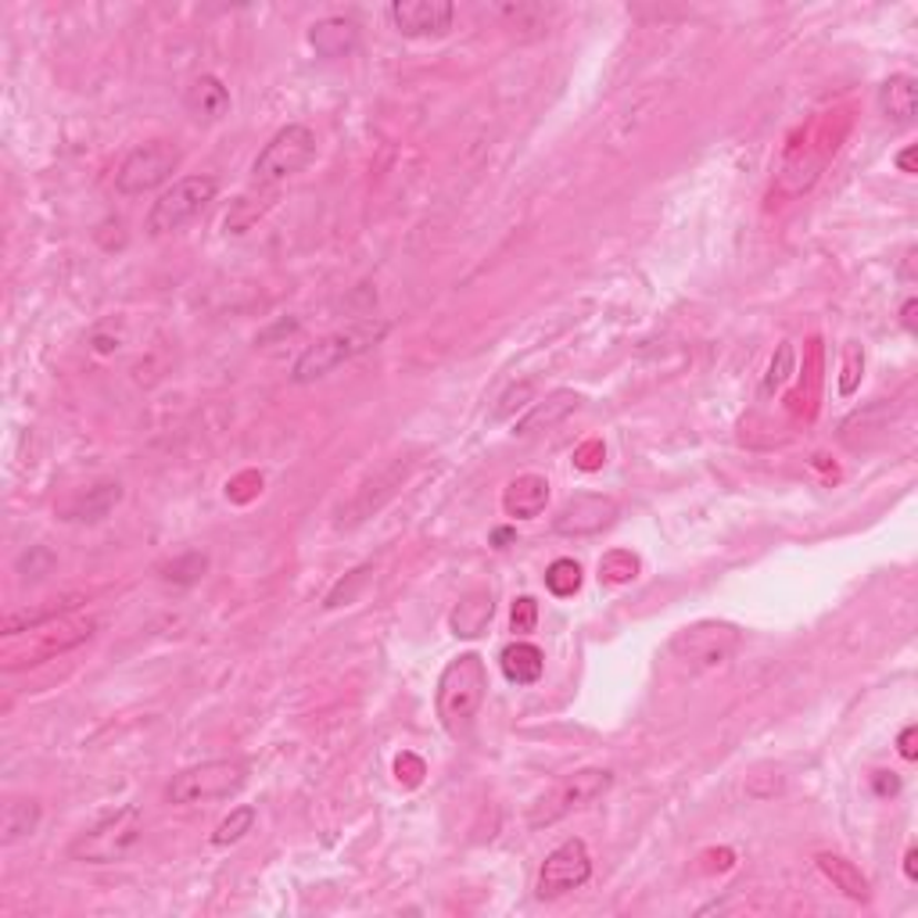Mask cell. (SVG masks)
Listing matches in <instances>:
<instances>
[{
  "instance_id": "cell-20",
  "label": "cell",
  "mask_w": 918,
  "mask_h": 918,
  "mask_svg": "<svg viewBox=\"0 0 918 918\" xmlns=\"http://www.w3.org/2000/svg\"><path fill=\"white\" fill-rule=\"evenodd\" d=\"M578 406H581V395H574V391H553L545 402L534 406L528 417L517 420V435H534V431H542V427L549 431V427H557Z\"/></svg>"
},
{
  "instance_id": "cell-32",
  "label": "cell",
  "mask_w": 918,
  "mask_h": 918,
  "mask_svg": "<svg viewBox=\"0 0 918 918\" xmlns=\"http://www.w3.org/2000/svg\"><path fill=\"white\" fill-rule=\"evenodd\" d=\"M395 772H399V778H406V786H417L424 778V761L406 754V757H399V764H395Z\"/></svg>"
},
{
  "instance_id": "cell-1",
  "label": "cell",
  "mask_w": 918,
  "mask_h": 918,
  "mask_svg": "<svg viewBox=\"0 0 918 918\" xmlns=\"http://www.w3.org/2000/svg\"><path fill=\"white\" fill-rule=\"evenodd\" d=\"M488 696V667L478 653H463L449 661L438 679V717L452 740H467Z\"/></svg>"
},
{
  "instance_id": "cell-34",
  "label": "cell",
  "mask_w": 918,
  "mask_h": 918,
  "mask_svg": "<svg viewBox=\"0 0 918 918\" xmlns=\"http://www.w3.org/2000/svg\"><path fill=\"white\" fill-rule=\"evenodd\" d=\"M915 740H918V728H915V725H908L905 732H900V757H905V761H915V757H918Z\"/></svg>"
},
{
  "instance_id": "cell-22",
  "label": "cell",
  "mask_w": 918,
  "mask_h": 918,
  "mask_svg": "<svg viewBox=\"0 0 918 918\" xmlns=\"http://www.w3.org/2000/svg\"><path fill=\"white\" fill-rule=\"evenodd\" d=\"M75 606H80V595H65V600H51V606H43V610H19V614H8L4 618V635L40 632L43 624L65 618L69 610H75Z\"/></svg>"
},
{
  "instance_id": "cell-14",
  "label": "cell",
  "mask_w": 918,
  "mask_h": 918,
  "mask_svg": "<svg viewBox=\"0 0 918 918\" xmlns=\"http://www.w3.org/2000/svg\"><path fill=\"white\" fill-rule=\"evenodd\" d=\"M549 502V481L542 473H520L507 484V492H502V510L517 520H531L545 510Z\"/></svg>"
},
{
  "instance_id": "cell-31",
  "label": "cell",
  "mask_w": 918,
  "mask_h": 918,
  "mask_svg": "<svg viewBox=\"0 0 918 918\" xmlns=\"http://www.w3.org/2000/svg\"><path fill=\"white\" fill-rule=\"evenodd\" d=\"M789 370H793V345H783L778 348V359L772 363V370H768V380H764V391L783 388L789 380Z\"/></svg>"
},
{
  "instance_id": "cell-7",
  "label": "cell",
  "mask_w": 918,
  "mask_h": 918,
  "mask_svg": "<svg viewBox=\"0 0 918 918\" xmlns=\"http://www.w3.org/2000/svg\"><path fill=\"white\" fill-rule=\"evenodd\" d=\"M610 783H614V772H606V768H581V772L568 775L560 786H553L539 804L531 807V815H528L531 829L553 825L560 818H568L571 810L585 807L592 800H600L603 793L610 789Z\"/></svg>"
},
{
  "instance_id": "cell-13",
  "label": "cell",
  "mask_w": 918,
  "mask_h": 918,
  "mask_svg": "<svg viewBox=\"0 0 918 918\" xmlns=\"http://www.w3.org/2000/svg\"><path fill=\"white\" fill-rule=\"evenodd\" d=\"M183 104H187L194 122H205L208 126V122H220L223 115H230V90L216 75H197V80H191L187 94H183Z\"/></svg>"
},
{
  "instance_id": "cell-30",
  "label": "cell",
  "mask_w": 918,
  "mask_h": 918,
  "mask_svg": "<svg viewBox=\"0 0 918 918\" xmlns=\"http://www.w3.org/2000/svg\"><path fill=\"white\" fill-rule=\"evenodd\" d=\"M534 624H539V603H534L531 595H520V600L513 603L510 629L517 635H528V632H534Z\"/></svg>"
},
{
  "instance_id": "cell-11",
  "label": "cell",
  "mask_w": 918,
  "mask_h": 918,
  "mask_svg": "<svg viewBox=\"0 0 918 918\" xmlns=\"http://www.w3.org/2000/svg\"><path fill=\"white\" fill-rule=\"evenodd\" d=\"M618 520V502L610 496H595V492H578L560 507V513L553 517V531L568 534V539H589V534H600Z\"/></svg>"
},
{
  "instance_id": "cell-6",
  "label": "cell",
  "mask_w": 918,
  "mask_h": 918,
  "mask_svg": "<svg viewBox=\"0 0 918 918\" xmlns=\"http://www.w3.org/2000/svg\"><path fill=\"white\" fill-rule=\"evenodd\" d=\"M316 159V133L302 122L277 130L269 136V144L258 151V159L252 165L255 183H280L298 176L302 170H309Z\"/></svg>"
},
{
  "instance_id": "cell-21",
  "label": "cell",
  "mask_w": 918,
  "mask_h": 918,
  "mask_svg": "<svg viewBox=\"0 0 918 918\" xmlns=\"http://www.w3.org/2000/svg\"><path fill=\"white\" fill-rule=\"evenodd\" d=\"M815 861L822 868V876L829 879L836 890H844L850 900H868L871 897V886L861 876V868H854L847 858H839V854H818Z\"/></svg>"
},
{
  "instance_id": "cell-9",
  "label": "cell",
  "mask_w": 918,
  "mask_h": 918,
  "mask_svg": "<svg viewBox=\"0 0 918 918\" xmlns=\"http://www.w3.org/2000/svg\"><path fill=\"white\" fill-rule=\"evenodd\" d=\"M180 165V147L170 141H147L136 144L126 159H122L119 173H115V191L122 197H136L162 187L165 180L176 173Z\"/></svg>"
},
{
  "instance_id": "cell-3",
  "label": "cell",
  "mask_w": 918,
  "mask_h": 918,
  "mask_svg": "<svg viewBox=\"0 0 918 918\" xmlns=\"http://www.w3.org/2000/svg\"><path fill=\"white\" fill-rule=\"evenodd\" d=\"M141 839H144V810L136 804H126L75 836L69 844V858L83 865H115L122 858H130Z\"/></svg>"
},
{
  "instance_id": "cell-19",
  "label": "cell",
  "mask_w": 918,
  "mask_h": 918,
  "mask_svg": "<svg viewBox=\"0 0 918 918\" xmlns=\"http://www.w3.org/2000/svg\"><path fill=\"white\" fill-rule=\"evenodd\" d=\"M499 664H502V675H507L513 685H534L545 671V656L539 646H531V642H513V646L502 650Z\"/></svg>"
},
{
  "instance_id": "cell-18",
  "label": "cell",
  "mask_w": 918,
  "mask_h": 918,
  "mask_svg": "<svg viewBox=\"0 0 918 918\" xmlns=\"http://www.w3.org/2000/svg\"><path fill=\"white\" fill-rule=\"evenodd\" d=\"M492 614H496L492 592H484V589L470 592V595H463V603L452 610V632L459 639H478L488 629Z\"/></svg>"
},
{
  "instance_id": "cell-36",
  "label": "cell",
  "mask_w": 918,
  "mask_h": 918,
  "mask_svg": "<svg viewBox=\"0 0 918 918\" xmlns=\"http://www.w3.org/2000/svg\"><path fill=\"white\" fill-rule=\"evenodd\" d=\"M897 170L908 173V176L915 173V147H905V151H900V155H897Z\"/></svg>"
},
{
  "instance_id": "cell-28",
  "label": "cell",
  "mask_w": 918,
  "mask_h": 918,
  "mask_svg": "<svg viewBox=\"0 0 918 918\" xmlns=\"http://www.w3.org/2000/svg\"><path fill=\"white\" fill-rule=\"evenodd\" d=\"M205 568H208V557L205 553H187V557H180V560H173L170 568H162L165 574V581H176V585H194L197 578L205 574Z\"/></svg>"
},
{
  "instance_id": "cell-2",
  "label": "cell",
  "mask_w": 918,
  "mask_h": 918,
  "mask_svg": "<svg viewBox=\"0 0 918 918\" xmlns=\"http://www.w3.org/2000/svg\"><path fill=\"white\" fill-rule=\"evenodd\" d=\"M388 334V324H380V319H359V324L351 327H341L327 334V338H319L316 345H309L290 366V380L295 385H313V380L334 374L338 366H345L348 359L363 356V351H370L380 338Z\"/></svg>"
},
{
  "instance_id": "cell-5",
  "label": "cell",
  "mask_w": 918,
  "mask_h": 918,
  "mask_svg": "<svg viewBox=\"0 0 918 918\" xmlns=\"http://www.w3.org/2000/svg\"><path fill=\"white\" fill-rule=\"evenodd\" d=\"M244 783H248V764L237 757H220V761L194 764V768H183L180 775H173L165 793H170L173 804H208V800L234 797V793L244 789Z\"/></svg>"
},
{
  "instance_id": "cell-16",
  "label": "cell",
  "mask_w": 918,
  "mask_h": 918,
  "mask_svg": "<svg viewBox=\"0 0 918 918\" xmlns=\"http://www.w3.org/2000/svg\"><path fill=\"white\" fill-rule=\"evenodd\" d=\"M879 112L894 122V126H911L918 112V90L911 75H890L879 86Z\"/></svg>"
},
{
  "instance_id": "cell-37",
  "label": "cell",
  "mask_w": 918,
  "mask_h": 918,
  "mask_svg": "<svg viewBox=\"0 0 918 918\" xmlns=\"http://www.w3.org/2000/svg\"><path fill=\"white\" fill-rule=\"evenodd\" d=\"M915 861H918V850H915V847H911V850H908V854H905V876H908V879H911V883H915V879H918V865H915Z\"/></svg>"
},
{
  "instance_id": "cell-10",
  "label": "cell",
  "mask_w": 918,
  "mask_h": 918,
  "mask_svg": "<svg viewBox=\"0 0 918 918\" xmlns=\"http://www.w3.org/2000/svg\"><path fill=\"white\" fill-rule=\"evenodd\" d=\"M592 876V858H589V847L585 839H563L557 850L545 854L542 861V871H539V894L542 900H557L563 894L578 890V886H585Z\"/></svg>"
},
{
  "instance_id": "cell-15",
  "label": "cell",
  "mask_w": 918,
  "mask_h": 918,
  "mask_svg": "<svg viewBox=\"0 0 918 918\" xmlns=\"http://www.w3.org/2000/svg\"><path fill=\"white\" fill-rule=\"evenodd\" d=\"M309 43L316 48L319 58H348L351 51L359 48V26L351 19H341V14H330V19L316 22L313 33H309Z\"/></svg>"
},
{
  "instance_id": "cell-33",
  "label": "cell",
  "mask_w": 918,
  "mask_h": 918,
  "mask_svg": "<svg viewBox=\"0 0 918 918\" xmlns=\"http://www.w3.org/2000/svg\"><path fill=\"white\" fill-rule=\"evenodd\" d=\"M871 783H876L879 797H894V793H900V778L894 772H876V778H871Z\"/></svg>"
},
{
  "instance_id": "cell-24",
  "label": "cell",
  "mask_w": 918,
  "mask_h": 918,
  "mask_svg": "<svg viewBox=\"0 0 918 918\" xmlns=\"http://www.w3.org/2000/svg\"><path fill=\"white\" fill-rule=\"evenodd\" d=\"M496 11L507 22V29H534V33L549 29V19L557 14V8H545V4H499Z\"/></svg>"
},
{
  "instance_id": "cell-12",
  "label": "cell",
  "mask_w": 918,
  "mask_h": 918,
  "mask_svg": "<svg viewBox=\"0 0 918 918\" xmlns=\"http://www.w3.org/2000/svg\"><path fill=\"white\" fill-rule=\"evenodd\" d=\"M456 19V8L449 0H395L391 22L402 37L424 40V37H446Z\"/></svg>"
},
{
  "instance_id": "cell-35",
  "label": "cell",
  "mask_w": 918,
  "mask_h": 918,
  "mask_svg": "<svg viewBox=\"0 0 918 918\" xmlns=\"http://www.w3.org/2000/svg\"><path fill=\"white\" fill-rule=\"evenodd\" d=\"M915 309H918V302H915V298H908V302H905V309H900V324H905V330H908V334H915Z\"/></svg>"
},
{
  "instance_id": "cell-8",
  "label": "cell",
  "mask_w": 918,
  "mask_h": 918,
  "mask_svg": "<svg viewBox=\"0 0 918 918\" xmlns=\"http://www.w3.org/2000/svg\"><path fill=\"white\" fill-rule=\"evenodd\" d=\"M736 646H740V629L725 621H696L671 639V653L693 671L722 667L736 653Z\"/></svg>"
},
{
  "instance_id": "cell-29",
  "label": "cell",
  "mask_w": 918,
  "mask_h": 918,
  "mask_svg": "<svg viewBox=\"0 0 918 918\" xmlns=\"http://www.w3.org/2000/svg\"><path fill=\"white\" fill-rule=\"evenodd\" d=\"M861 370H865V351L850 341V345L844 348V380H839V391H844V395H854Z\"/></svg>"
},
{
  "instance_id": "cell-26",
  "label": "cell",
  "mask_w": 918,
  "mask_h": 918,
  "mask_svg": "<svg viewBox=\"0 0 918 918\" xmlns=\"http://www.w3.org/2000/svg\"><path fill=\"white\" fill-rule=\"evenodd\" d=\"M545 589L560 595V600H568V595H574L581 589V568L574 560H557L553 568L545 571Z\"/></svg>"
},
{
  "instance_id": "cell-25",
  "label": "cell",
  "mask_w": 918,
  "mask_h": 918,
  "mask_svg": "<svg viewBox=\"0 0 918 918\" xmlns=\"http://www.w3.org/2000/svg\"><path fill=\"white\" fill-rule=\"evenodd\" d=\"M255 829V807H234L230 818H223L212 833V847H234Z\"/></svg>"
},
{
  "instance_id": "cell-4",
  "label": "cell",
  "mask_w": 918,
  "mask_h": 918,
  "mask_svg": "<svg viewBox=\"0 0 918 918\" xmlns=\"http://www.w3.org/2000/svg\"><path fill=\"white\" fill-rule=\"evenodd\" d=\"M220 194V180L216 176H183L173 187H165L159 194V202L147 212V234L151 237H165L176 234L187 223H194L202 212L216 202Z\"/></svg>"
},
{
  "instance_id": "cell-23",
  "label": "cell",
  "mask_w": 918,
  "mask_h": 918,
  "mask_svg": "<svg viewBox=\"0 0 918 918\" xmlns=\"http://www.w3.org/2000/svg\"><path fill=\"white\" fill-rule=\"evenodd\" d=\"M40 825V804L37 800H8L4 804V844H19V839L33 836Z\"/></svg>"
},
{
  "instance_id": "cell-17",
  "label": "cell",
  "mask_w": 918,
  "mask_h": 918,
  "mask_svg": "<svg viewBox=\"0 0 918 918\" xmlns=\"http://www.w3.org/2000/svg\"><path fill=\"white\" fill-rule=\"evenodd\" d=\"M122 499V488L119 481H104V484H94V488H86L83 496H75L69 499L65 507H61V517L65 520H104L112 513V507Z\"/></svg>"
},
{
  "instance_id": "cell-38",
  "label": "cell",
  "mask_w": 918,
  "mask_h": 918,
  "mask_svg": "<svg viewBox=\"0 0 918 918\" xmlns=\"http://www.w3.org/2000/svg\"><path fill=\"white\" fill-rule=\"evenodd\" d=\"M510 539H513V531H510V528H499V531L492 534V542H499V545H502V542H510Z\"/></svg>"
},
{
  "instance_id": "cell-27",
  "label": "cell",
  "mask_w": 918,
  "mask_h": 918,
  "mask_svg": "<svg viewBox=\"0 0 918 918\" xmlns=\"http://www.w3.org/2000/svg\"><path fill=\"white\" fill-rule=\"evenodd\" d=\"M639 574V560L632 553H624V549H614V553H606L600 560V578L610 581V585H621V581H632Z\"/></svg>"
}]
</instances>
